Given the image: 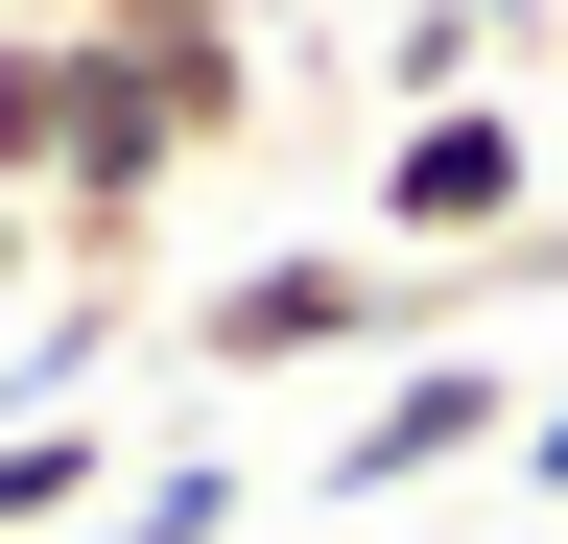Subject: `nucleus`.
Segmentation results:
<instances>
[{
    "instance_id": "6",
    "label": "nucleus",
    "mask_w": 568,
    "mask_h": 544,
    "mask_svg": "<svg viewBox=\"0 0 568 544\" xmlns=\"http://www.w3.org/2000/svg\"><path fill=\"white\" fill-rule=\"evenodd\" d=\"M521 497H568V379H545V402H521Z\"/></svg>"
},
{
    "instance_id": "3",
    "label": "nucleus",
    "mask_w": 568,
    "mask_h": 544,
    "mask_svg": "<svg viewBox=\"0 0 568 544\" xmlns=\"http://www.w3.org/2000/svg\"><path fill=\"white\" fill-rule=\"evenodd\" d=\"M474 450H521V356H450V331H426V356L332 427V497H426V473H474Z\"/></svg>"
},
{
    "instance_id": "5",
    "label": "nucleus",
    "mask_w": 568,
    "mask_h": 544,
    "mask_svg": "<svg viewBox=\"0 0 568 544\" xmlns=\"http://www.w3.org/2000/svg\"><path fill=\"white\" fill-rule=\"evenodd\" d=\"M71 544H237V450H166V473H119Z\"/></svg>"
},
{
    "instance_id": "2",
    "label": "nucleus",
    "mask_w": 568,
    "mask_h": 544,
    "mask_svg": "<svg viewBox=\"0 0 568 544\" xmlns=\"http://www.w3.org/2000/svg\"><path fill=\"white\" fill-rule=\"evenodd\" d=\"M426 331H450V308H426L379 237H284V260H237V285L190 308V356L213 379H308V356H426Z\"/></svg>"
},
{
    "instance_id": "4",
    "label": "nucleus",
    "mask_w": 568,
    "mask_h": 544,
    "mask_svg": "<svg viewBox=\"0 0 568 544\" xmlns=\"http://www.w3.org/2000/svg\"><path fill=\"white\" fill-rule=\"evenodd\" d=\"M95 497H119V450L71 427V402H24V427H0V544H71Z\"/></svg>"
},
{
    "instance_id": "1",
    "label": "nucleus",
    "mask_w": 568,
    "mask_h": 544,
    "mask_svg": "<svg viewBox=\"0 0 568 544\" xmlns=\"http://www.w3.org/2000/svg\"><path fill=\"white\" fill-rule=\"evenodd\" d=\"M261 143V48H71V24H0V189H24L48 285L119 308L142 237H166L190 166Z\"/></svg>"
},
{
    "instance_id": "8",
    "label": "nucleus",
    "mask_w": 568,
    "mask_h": 544,
    "mask_svg": "<svg viewBox=\"0 0 568 544\" xmlns=\"http://www.w3.org/2000/svg\"><path fill=\"white\" fill-rule=\"evenodd\" d=\"M450 24H474V48H545V0H450Z\"/></svg>"
},
{
    "instance_id": "7",
    "label": "nucleus",
    "mask_w": 568,
    "mask_h": 544,
    "mask_svg": "<svg viewBox=\"0 0 568 544\" xmlns=\"http://www.w3.org/2000/svg\"><path fill=\"white\" fill-rule=\"evenodd\" d=\"M24 285H48V237H24V189H0V308H24Z\"/></svg>"
}]
</instances>
